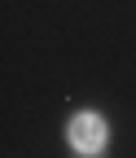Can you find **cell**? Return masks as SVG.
Here are the masks:
<instances>
[{"label":"cell","mask_w":136,"mask_h":158,"mask_svg":"<svg viewBox=\"0 0 136 158\" xmlns=\"http://www.w3.org/2000/svg\"><path fill=\"white\" fill-rule=\"evenodd\" d=\"M70 145L84 154H97L105 145V118L101 114H75L70 118Z\"/></svg>","instance_id":"6da1fadb"}]
</instances>
